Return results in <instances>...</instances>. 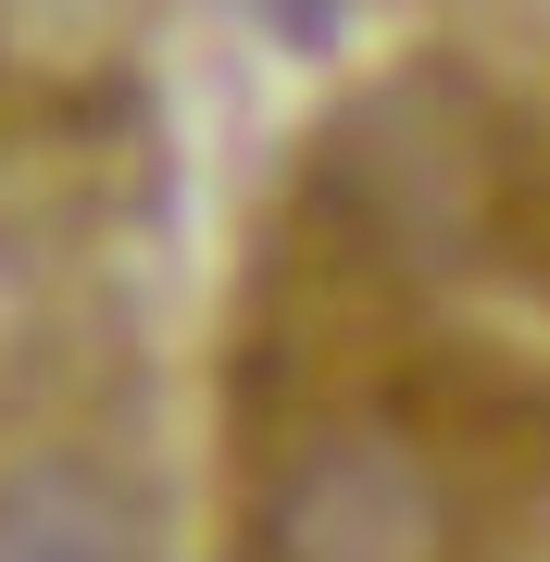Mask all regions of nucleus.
Wrapping results in <instances>:
<instances>
[{
    "mask_svg": "<svg viewBox=\"0 0 550 562\" xmlns=\"http://www.w3.org/2000/svg\"><path fill=\"white\" fill-rule=\"evenodd\" d=\"M250 550L263 562H450V487L401 425H313L276 450Z\"/></svg>",
    "mask_w": 550,
    "mask_h": 562,
    "instance_id": "1",
    "label": "nucleus"
},
{
    "mask_svg": "<svg viewBox=\"0 0 550 562\" xmlns=\"http://www.w3.org/2000/svg\"><path fill=\"white\" fill-rule=\"evenodd\" d=\"M0 562H138V501L101 462H25L0 475Z\"/></svg>",
    "mask_w": 550,
    "mask_h": 562,
    "instance_id": "2",
    "label": "nucleus"
}]
</instances>
